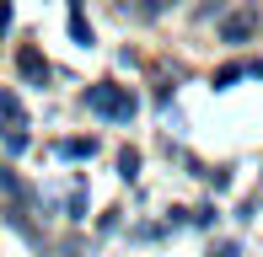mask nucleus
I'll return each mask as SVG.
<instances>
[{
	"label": "nucleus",
	"mask_w": 263,
	"mask_h": 257,
	"mask_svg": "<svg viewBox=\"0 0 263 257\" xmlns=\"http://www.w3.org/2000/svg\"><path fill=\"white\" fill-rule=\"evenodd\" d=\"M70 38H76L81 49H91V43H97V38H91V22L81 16V0H70Z\"/></svg>",
	"instance_id": "nucleus-6"
},
{
	"label": "nucleus",
	"mask_w": 263,
	"mask_h": 257,
	"mask_svg": "<svg viewBox=\"0 0 263 257\" xmlns=\"http://www.w3.org/2000/svg\"><path fill=\"white\" fill-rule=\"evenodd\" d=\"M210 257H242V247H236V241H220V247H215Z\"/></svg>",
	"instance_id": "nucleus-11"
},
{
	"label": "nucleus",
	"mask_w": 263,
	"mask_h": 257,
	"mask_svg": "<svg viewBox=\"0 0 263 257\" xmlns=\"http://www.w3.org/2000/svg\"><path fill=\"white\" fill-rule=\"evenodd\" d=\"M59 156H65V161H91V156H97V139H59Z\"/></svg>",
	"instance_id": "nucleus-5"
},
{
	"label": "nucleus",
	"mask_w": 263,
	"mask_h": 257,
	"mask_svg": "<svg viewBox=\"0 0 263 257\" xmlns=\"http://www.w3.org/2000/svg\"><path fill=\"white\" fill-rule=\"evenodd\" d=\"M81 102H86V113L113 118V123H129V118H135V108H140L129 86H107V80H102V86H86V97H81Z\"/></svg>",
	"instance_id": "nucleus-1"
},
{
	"label": "nucleus",
	"mask_w": 263,
	"mask_h": 257,
	"mask_svg": "<svg viewBox=\"0 0 263 257\" xmlns=\"http://www.w3.org/2000/svg\"><path fill=\"white\" fill-rule=\"evenodd\" d=\"M118 172H124V182L140 177V156H135V150H124V156H118Z\"/></svg>",
	"instance_id": "nucleus-10"
},
{
	"label": "nucleus",
	"mask_w": 263,
	"mask_h": 257,
	"mask_svg": "<svg viewBox=\"0 0 263 257\" xmlns=\"http://www.w3.org/2000/svg\"><path fill=\"white\" fill-rule=\"evenodd\" d=\"M242 75H247V65H226V70H220V75H215V86H220V91H226V86H236V80H242Z\"/></svg>",
	"instance_id": "nucleus-9"
},
{
	"label": "nucleus",
	"mask_w": 263,
	"mask_h": 257,
	"mask_svg": "<svg viewBox=\"0 0 263 257\" xmlns=\"http://www.w3.org/2000/svg\"><path fill=\"white\" fill-rule=\"evenodd\" d=\"M0 123H6V128H27V113H22L16 91H0Z\"/></svg>",
	"instance_id": "nucleus-4"
},
{
	"label": "nucleus",
	"mask_w": 263,
	"mask_h": 257,
	"mask_svg": "<svg viewBox=\"0 0 263 257\" xmlns=\"http://www.w3.org/2000/svg\"><path fill=\"white\" fill-rule=\"evenodd\" d=\"M183 0H140V16H166V11H177Z\"/></svg>",
	"instance_id": "nucleus-8"
},
{
	"label": "nucleus",
	"mask_w": 263,
	"mask_h": 257,
	"mask_svg": "<svg viewBox=\"0 0 263 257\" xmlns=\"http://www.w3.org/2000/svg\"><path fill=\"white\" fill-rule=\"evenodd\" d=\"M16 70H22V80H27V86H49V59H43L38 49H16Z\"/></svg>",
	"instance_id": "nucleus-3"
},
{
	"label": "nucleus",
	"mask_w": 263,
	"mask_h": 257,
	"mask_svg": "<svg viewBox=\"0 0 263 257\" xmlns=\"http://www.w3.org/2000/svg\"><path fill=\"white\" fill-rule=\"evenodd\" d=\"M6 22H11V0H0V27H6Z\"/></svg>",
	"instance_id": "nucleus-12"
},
{
	"label": "nucleus",
	"mask_w": 263,
	"mask_h": 257,
	"mask_svg": "<svg viewBox=\"0 0 263 257\" xmlns=\"http://www.w3.org/2000/svg\"><path fill=\"white\" fill-rule=\"evenodd\" d=\"M0 188H6L11 198H22V204H27V198H32V188H27V182H16V177H11L6 166H0Z\"/></svg>",
	"instance_id": "nucleus-7"
},
{
	"label": "nucleus",
	"mask_w": 263,
	"mask_h": 257,
	"mask_svg": "<svg viewBox=\"0 0 263 257\" xmlns=\"http://www.w3.org/2000/svg\"><path fill=\"white\" fill-rule=\"evenodd\" d=\"M215 32H220V43H231V49H236V43H247V38L258 32V11H253V6H242V11H226Z\"/></svg>",
	"instance_id": "nucleus-2"
}]
</instances>
